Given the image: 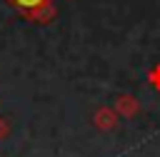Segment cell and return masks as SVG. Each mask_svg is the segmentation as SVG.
<instances>
[{"instance_id": "1", "label": "cell", "mask_w": 160, "mask_h": 157, "mask_svg": "<svg viewBox=\"0 0 160 157\" xmlns=\"http://www.w3.org/2000/svg\"><path fill=\"white\" fill-rule=\"evenodd\" d=\"M18 7H22V10H30V7H38V5H42L45 0H12Z\"/></svg>"}]
</instances>
